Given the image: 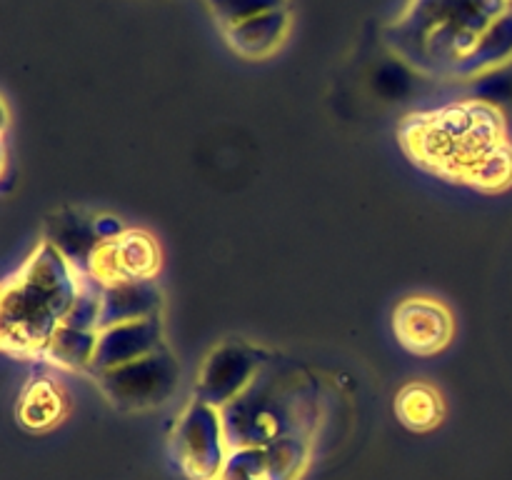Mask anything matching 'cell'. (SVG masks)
I'll list each match as a JSON object with an SVG mask.
<instances>
[{"mask_svg": "<svg viewBox=\"0 0 512 480\" xmlns=\"http://www.w3.org/2000/svg\"><path fill=\"white\" fill-rule=\"evenodd\" d=\"M223 33L230 48L243 58H265L283 43L285 33H288V13L285 8L270 10V13L255 15L233 28H225Z\"/></svg>", "mask_w": 512, "mask_h": 480, "instance_id": "13", "label": "cell"}, {"mask_svg": "<svg viewBox=\"0 0 512 480\" xmlns=\"http://www.w3.org/2000/svg\"><path fill=\"white\" fill-rule=\"evenodd\" d=\"M205 3H208L210 13L218 18L223 30L245 23V20L255 18V15L285 8V0H205Z\"/></svg>", "mask_w": 512, "mask_h": 480, "instance_id": "18", "label": "cell"}, {"mask_svg": "<svg viewBox=\"0 0 512 480\" xmlns=\"http://www.w3.org/2000/svg\"><path fill=\"white\" fill-rule=\"evenodd\" d=\"M60 413V393L48 378H40L25 390L23 405H20V418L25 425L45 428L53 423Z\"/></svg>", "mask_w": 512, "mask_h": 480, "instance_id": "17", "label": "cell"}, {"mask_svg": "<svg viewBox=\"0 0 512 480\" xmlns=\"http://www.w3.org/2000/svg\"><path fill=\"white\" fill-rule=\"evenodd\" d=\"M163 290L155 278H120L100 290V328L160 318Z\"/></svg>", "mask_w": 512, "mask_h": 480, "instance_id": "11", "label": "cell"}, {"mask_svg": "<svg viewBox=\"0 0 512 480\" xmlns=\"http://www.w3.org/2000/svg\"><path fill=\"white\" fill-rule=\"evenodd\" d=\"M93 225H95V233H98L100 243L110 245L115 240L123 238V233L128 228L123 225V220L115 218V215H93Z\"/></svg>", "mask_w": 512, "mask_h": 480, "instance_id": "19", "label": "cell"}, {"mask_svg": "<svg viewBox=\"0 0 512 480\" xmlns=\"http://www.w3.org/2000/svg\"><path fill=\"white\" fill-rule=\"evenodd\" d=\"M170 455L185 478L218 480L230 455L220 408L190 398L170 433Z\"/></svg>", "mask_w": 512, "mask_h": 480, "instance_id": "5", "label": "cell"}, {"mask_svg": "<svg viewBox=\"0 0 512 480\" xmlns=\"http://www.w3.org/2000/svg\"><path fill=\"white\" fill-rule=\"evenodd\" d=\"M160 348H165V330L160 318L108 325V328H100L98 333V353H95L90 373L95 375L103 370L120 368V365L145 358Z\"/></svg>", "mask_w": 512, "mask_h": 480, "instance_id": "10", "label": "cell"}, {"mask_svg": "<svg viewBox=\"0 0 512 480\" xmlns=\"http://www.w3.org/2000/svg\"><path fill=\"white\" fill-rule=\"evenodd\" d=\"M83 273L50 243H40L3 288V345L18 355H43L78 295Z\"/></svg>", "mask_w": 512, "mask_h": 480, "instance_id": "2", "label": "cell"}, {"mask_svg": "<svg viewBox=\"0 0 512 480\" xmlns=\"http://www.w3.org/2000/svg\"><path fill=\"white\" fill-rule=\"evenodd\" d=\"M398 343L415 355H435L448 348L455 333V320L448 305L430 295H410L400 300L393 313Z\"/></svg>", "mask_w": 512, "mask_h": 480, "instance_id": "8", "label": "cell"}, {"mask_svg": "<svg viewBox=\"0 0 512 480\" xmlns=\"http://www.w3.org/2000/svg\"><path fill=\"white\" fill-rule=\"evenodd\" d=\"M320 413L323 393L318 380L273 360L243 395L220 408L230 450L263 448L285 438H313Z\"/></svg>", "mask_w": 512, "mask_h": 480, "instance_id": "1", "label": "cell"}, {"mask_svg": "<svg viewBox=\"0 0 512 480\" xmlns=\"http://www.w3.org/2000/svg\"><path fill=\"white\" fill-rule=\"evenodd\" d=\"M310 458V438H285L263 448H233L218 480H298Z\"/></svg>", "mask_w": 512, "mask_h": 480, "instance_id": "9", "label": "cell"}, {"mask_svg": "<svg viewBox=\"0 0 512 480\" xmlns=\"http://www.w3.org/2000/svg\"><path fill=\"white\" fill-rule=\"evenodd\" d=\"M45 243L53 245L80 273H88L95 255L103 248L98 233H95L93 215L78 213V210L55 213L48 220V228H45Z\"/></svg>", "mask_w": 512, "mask_h": 480, "instance_id": "12", "label": "cell"}, {"mask_svg": "<svg viewBox=\"0 0 512 480\" xmlns=\"http://www.w3.org/2000/svg\"><path fill=\"white\" fill-rule=\"evenodd\" d=\"M395 408H398L400 420H403L408 428L428 430L440 423V415H443V400H440V395L435 393L430 385L410 383L400 390Z\"/></svg>", "mask_w": 512, "mask_h": 480, "instance_id": "16", "label": "cell"}, {"mask_svg": "<svg viewBox=\"0 0 512 480\" xmlns=\"http://www.w3.org/2000/svg\"><path fill=\"white\" fill-rule=\"evenodd\" d=\"M98 333L100 330L60 323L55 333L50 335L40 358L68 370H93L95 353H98Z\"/></svg>", "mask_w": 512, "mask_h": 480, "instance_id": "14", "label": "cell"}, {"mask_svg": "<svg viewBox=\"0 0 512 480\" xmlns=\"http://www.w3.org/2000/svg\"><path fill=\"white\" fill-rule=\"evenodd\" d=\"M95 380H98L100 393L115 408L150 410L168 403L175 395L180 385V363L165 345L133 363L95 373Z\"/></svg>", "mask_w": 512, "mask_h": 480, "instance_id": "6", "label": "cell"}, {"mask_svg": "<svg viewBox=\"0 0 512 480\" xmlns=\"http://www.w3.org/2000/svg\"><path fill=\"white\" fill-rule=\"evenodd\" d=\"M268 355L248 340H223L200 363L193 398L225 408L255 383L268 365Z\"/></svg>", "mask_w": 512, "mask_h": 480, "instance_id": "7", "label": "cell"}, {"mask_svg": "<svg viewBox=\"0 0 512 480\" xmlns=\"http://www.w3.org/2000/svg\"><path fill=\"white\" fill-rule=\"evenodd\" d=\"M505 10L510 0H410L390 30V43L420 70L455 75Z\"/></svg>", "mask_w": 512, "mask_h": 480, "instance_id": "3", "label": "cell"}, {"mask_svg": "<svg viewBox=\"0 0 512 480\" xmlns=\"http://www.w3.org/2000/svg\"><path fill=\"white\" fill-rule=\"evenodd\" d=\"M512 58V8L505 10L498 20L488 25L483 35L478 38L475 48L470 50L468 58L458 68L455 75H473L488 73V70L500 68Z\"/></svg>", "mask_w": 512, "mask_h": 480, "instance_id": "15", "label": "cell"}, {"mask_svg": "<svg viewBox=\"0 0 512 480\" xmlns=\"http://www.w3.org/2000/svg\"><path fill=\"white\" fill-rule=\"evenodd\" d=\"M418 158L443 173L455 170L470 183L478 165L505 140L503 118L483 103L453 105L423 118L413 135Z\"/></svg>", "mask_w": 512, "mask_h": 480, "instance_id": "4", "label": "cell"}]
</instances>
